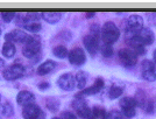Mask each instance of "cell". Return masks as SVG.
<instances>
[{
	"label": "cell",
	"mask_w": 156,
	"mask_h": 119,
	"mask_svg": "<svg viewBox=\"0 0 156 119\" xmlns=\"http://www.w3.org/2000/svg\"><path fill=\"white\" fill-rule=\"evenodd\" d=\"M142 78L148 82L156 81V66L150 60H143L142 62Z\"/></svg>",
	"instance_id": "cell-10"
},
{
	"label": "cell",
	"mask_w": 156,
	"mask_h": 119,
	"mask_svg": "<svg viewBox=\"0 0 156 119\" xmlns=\"http://www.w3.org/2000/svg\"><path fill=\"white\" fill-rule=\"evenodd\" d=\"M49 85H50V84H49L48 82H42V83L39 84V89L40 90H47V89L49 88Z\"/></svg>",
	"instance_id": "cell-32"
},
{
	"label": "cell",
	"mask_w": 156,
	"mask_h": 119,
	"mask_svg": "<svg viewBox=\"0 0 156 119\" xmlns=\"http://www.w3.org/2000/svg\"><path fill=\"white\" fill-rule=\"evenodd\" d=\"M52 119H61V118H57V117H54Z\"/></svg>",
	"instance_id": "cell-37"
},
{
	"label": "cell",
	"mask_w": 156,
	"mask_h": 119,
	"mask_svg": "<svg viewBox=\"0 0 156 119\" xmlns=\"http://www.w3.org/2000/svg\"><path fill=\"white\" fill-rule=\"evenodd\" d=\"M153 59H154V62L156 63V49L154 50V54H153Z\"/></svg>",
	"instance_id": "cell-35"
},
{
	"label": "cell",
	"mask_w": 156,
	"mask_h": 119,
	"mask_svg": "<svg viewBox=\"0 0 156 119\" xmlns=\"http://www.w3.org/2000/svg\"><path fill=\"white\" fill-rule=\"evenodd\" d=\"M135 102H136V105L141 106V107H144V105L147 104V98H146V95H144V92L143 91H141V90H139L136 92V95H135Z\"/></svg>",
	"instance_id": "cell-25"
},
{
	"label": "cell",
	"mask_w": 156,
	"mask_h": 119,
	"mask_svg": "<svg viewBox=\"0 0 156 119\" xmlns=\"http://www.w3.org/2000/svg\"><path fill=\"white\" fill-rule=\"evenodd\" d=\"M120 107H121V113L127 118H132L135 116V107H136V102L132 97H124L120 99Z\"/></svg>",
	"instance_id": "cell-7"
},
{
	"label": "cell",
	"mask_w": 156,
	"mask_h": 119,
	"mask_svg": "<svg viewBox=\"0 0 156 119\" xmlns=\"http://www.w3.org/2000/svg\"><path fill=\"white\" fill-rule=\"evenodd\" d=\"M57 85L63 89L65 91H71L76 86V82H75V76L70 73L63 74L58 79H57Z\"/></svg>",
	"instance_id": "cell-12"
},
{
	"label": "cell",
	"mask_w": 156,
	"mask_h": 119,
	"mask_svg": "<svg viewBox=\"0 0 156 119\" xmlns=\"http://www.w3.org/2000/svg\"><path fill=\"white\" fill-rule=\"evenodd\" d=\"M113 53H114V50H113V47L111 45H104L101 47V54L104 57H111Z\"/></svg>",
	"instance_id": "cell-27"
},
{
	"label": "cell",
	"mask_w": 156,
	"mask_h": 119,
	"mask_svg": "<svg viewBox=\"0 0 156 119\" xmlns=\"http://www.w3.org/2000/svg\"><path fill=\"white\" fill-rule=\"evenodd\" d=\"M68 59H69V62L73 66H82L86 61V55H85L84 50L82 48L75 47L72 50L69 52Z\"/></svg>",
	"instance_id": "cell-11"
},
{
	"label": "cell",
	"mask_w": 156,
	"mask_h": 119,
	"mask_svg": "<svg viewBox=\"0 0 156 119\" xmlns=\"http://www.w3.org/2000/svg\"><path fill=\"white\" fill-rule=\"evenodd\" d=\"M143 28V19L139 14H132L127 19L126 22V33H127V39H130L135 34Z\"/></svg>",
	"instance_id": "cell-3"
},
{
	"label": "cell",
	"mask_w": 156,
	"mask_h": 119,
	"mask_svg": "<svg viewBox=\"0 0 156 119\" xmlns=\"http://www.w3.org/2000/svg\"><path fill=\"white\" fill-rule=\"evenodd\" d=\"M25 75V67L22 64H12L4 70L2 76L7 81H14Z\"/></svg>",
	"instance_id": "cell-8"
},
{
	"label": "cell",
	"mask_w": 156,
	"mask_h": 119,
	"mask_svg": "<svg viewBox=\"0 0 156 119\" xmlns=\"http://www.w3.org/2000/svg\"><path fill=\"white\" fill-rule=\"evenodd\" d=\"M87 119H97V118H94L93 116H91V117H89V118H87Z\"/></svg>",
	"instance_id": "cell-36"
},
{
	"label": "cell",
	"mask_w": 156,
	"mask_h": 119,
	"mask_svg": "<svg viewBox=\"0 0 156 119\" xmlns=\"http://www.w3.org/2000/svg\"><path fill=\"white\" fill-rule=\"evenodd\" d=\"M94 12H87L86 13V18H92V16H94Z\"/></svg>",
	"instance_id": "cell-33"
},
{
	"label": "cell",
	"mask_w": 156,
	"mask_h": 119,
	"mask_svg": "<svg viewBox=\"0 0 156 119\" xmlns=\"http://www.w3.org/2000/svg\"><path fill=\"white\" fill-rule=\"evenodd\" d=\"M61 119H77V117H76V114H73V113L66 112V111H65V112L62 113Z\"/></svg>",
	"instance_id": "cell-30"
},
{
	"label": "cell",
	"mask_w": 156,
	"mask_h": 119,
	"mask_svg": "<svg viewBox=\"0 0 156 119\" xmlns=\"http://www.w3.org/2000/svg\"><path fill=\"white\" fill-rule=\"evenodd\" d=\"M143 109L146 110V112H148V113L153 112V110H154V104H153L150 100H148V102H147V104L144 105V107H143Z\"/></svg>",
	"instance_id": "cell-31"
},
{
	"label": "cell",
	"mask_w": 156,
	"mask_h": 119,
	"mask_svg": "<svg viewBox=\"0 0 156 119\" xmlns=\"http://www.w3.org/2000/svg\"><path fill=\"white\" fill-rule=\"evenodd\" d=\"M16 102L18 104L22 106H27L29 104H33L35 102V96L34 93L30 92V91H27V90H23V91H20L16 96Z\"/></svg>",
	"instance_id": "cell-15"
},
{
	"label": "cell",
	"mask_w": 156,
	"mask_h": 119,
	"mask_svg": "<svg viewBox=\"0 0 156 119\" xmlns=\"http://www.w3.org/2000/svg\"><path fill=\"white\" fill-rule=\"evenodd\" d=\"M16 16L15 12H1V18L5 22H11Z\"/></svg>",
	"instance_id": "cell-28"
},
{
	"label": "cell",
	"mask_w": 156,
	"mask_h": 119,
	"mask_svg": "<svg viewBox=\"0 0 156 119\" xmlns=\"http://www.w3.org/2000/svg\"><path fill=\"white\" fill-rule=\"evenodd\" d=\"M100 36H101L103 41L105 42V45H113L119 39L120 31H119V28H118V26L114 22L107 21V22L104 23V26L101 27Z\"/></svg>",
	"instance_id": "cell-1"
},
{
	"label": "cell",
	"mask_w": 156,
	"mask_h": 119,
	"mask_svg": "<svg viewBox=\"0 0 156 119\" xmlns=\"http://www.w3.org/2000/svg\"><path fill=\"white\" fill-rule=\"evenodd\" d=\"M15 52H16V49H15L13 42H5L4 46H2V49H1L2 55L7 59H12L15 55Z\"/></svg>",
	"instance_id": "cell-17"
},
{
	"label": "cell",
	"mask_w": 156,
	"mask_h": 119,
	"mask_svg": "<svg viewBox=\"0 0 156 119\" xmlns=\"http://www.w3.org/2000/svg\"><path fill=\"white\" fill-rule=\"evenodd\" d=\"M0 35H1V29H0Z\"/></svg>",
	"instance_id": "cell-38"
},
{
	"label": "cell",
	"mask_w": 156,
	"mask_h": 119,
	"mask_svg": "<svg viewBox=\"0 0 156 119\" xmlns=\"http://www.w3.org/2000/svg\"><path fill=\"white\" fill-rule=\"evenodd\" d=\"M47 106H48V109L52 111V112H56L57 110L59 109V100L56 98H48L47 99Z\"/></svg>",
	"instance_id": "cell-26"
},
{
	"label": "cell",
	"mask_w": 156,
	"mask_h": 119,
	"mask_svg": "<svg viewBox=\"0 0 156 119\" xmlns=\"http://www.w3.org/2000/svg\"><path fill=\"white\" fill-rule=\"evenodd\" d=\"M22 28L27 29L28 32H32V33H36V32L41 31L42 26H41V23H40L39 21H27L26 23L23 25V27H22Z\"/></svg>",
	"instance_id": "cell-20"
},
{
	"label": "cell",
	"mask_w": 156,
	"mask_h": 119,
	"mask_svg": "<svg viewBox=\"0 0 156 119\" xmlns=\"http://www.w3.org/2000/svg\"><path fill=\"white\" fill-rule=\"evenodd\" d=\"M42 16H43V19L46 20L47 22H49V23H56L61 19L62 13L61 12H43Z\"/></svg>",
	"instance_id": "cell-19"
},
{
	"label": "cell",
	"mask_w": 156,
	"mask_h": 119,
	"mask_svg": "<svg viewBox=\"0 0 156 119\" xmlns=\"http://www.w3.org/2000/svg\"><path fill=\"white\" fill-rule=\"evenodd\" d=\"M22 116L25 119H46V114L41 110L39 105L35 103L29 104L27 106H23L22 110Z\"/></svg>",
	"instance_id": "cell-6"
},
{
	"label": "cell",
	"mask_w": 156,
	"mask_h": 119,
	"mask_svg": "<svg viewBox=\"0 0 156 119\" xmlns=\"http://www.w3.org/2000/svg\"><path fill=\"white\" fill-rule=\"evenodd\" d=\"M55 67H56V63H55L54 61H51V60H48V61L43 62V63L37 68V74L41 75V76L47 75V74L51 73L52 70L55 69Z\"/></svg>",
	"instance_id": "cell-16"
},
{
	"label": "cell",
	"mask_w": 156,
	"mask_h": 119,
	"mask_svg": "<svg viewBox=\"0 0 156 119\" xmlns=\"http://www.w3.org/2000/svg\"><path fill=\"white\" fill-rule=\"evenodd\" d=\"M124 92V89L119 85H112L110 88V91H108V95H110L111 99H115L118 97H120Z\"/></svg>",
	"instance_id": "cell-24"
},
{
	"label": "cell",
	"mask_w": 156,
	"mask_h": 119,
	"mask_svg": "<svg viewBox=\"0 0 156 119\" xmlns=\"http://www.w3.org/2000/svg\"><path fill=\"white\" fill-rule=\"evenodd\" d=\"M0 98H1V97H0Z\"/></svg>",
	"instance_id": "cell-40"
},
{
	"label": "cell",
	"mask_w": 156,
	"mask_h": 119,
	"mask_svg": "<svg viewBox=\"0 0 156 119\" xmlns=\"http://www.w3.org/2000/svg\"><path fill=\"white\" fill-rule=\"evenodd\" d=\"M13 113V107L9 104H0V118H8Z\"/></svg>",
	"instance_id": "cell-21"
},
{
	"label": "cell",
	"mask_w": 156,
	"mask_h": 119,
	"mask_svg": "<svg viewBox=\"0 0 156 119\" xmlns=\"http://www.w3.org/2000/svg\"><path fill=\"white\" fill-rule=\"evenodd\" d=\"M4 66H5V62H4V60L0 59V68H2Z\"/></svg>",
	"instance_id": "cell-34"
},
{
	"label": "cell",
	"mask_w": 156,
	"mask_h": 119,
	"mask_svg": "<svg viewBox=\"0 0 156 119\" xmlns=\"http://www.w3.org/2000/svg\"><path fill=\"white\" fill-rule=\"evenodd\" d=\"M25 47L22 49V54L23 56H26L28 59L35 57L40 54L41 50V40L39 36L36 35H29L27 41L23 43Z\"/></svg>",
	"instance_id": "cell-2"
},
{
	"label": "cell",
	"mask_w": 156,
	"mask_h": 119,
	"mask_svg": "<svg viewBox=\"0 0 156 119\" xmlns=\"http://www.w3.org/2000/svg\"><path fill=\"white\" fill-rule=\"evenodd\" d=\"M92 116L97 119H107V112L105 111V109L99 106H94L92 109Z\"/></svg>",
	"instance_id": "cell-23"
},
{
	"label": "cell",
	"mask_w": 156,
	"mask_h": 119,
	"mask_svg": "<svg viewBox=\"0 0 156 119\" xmlns=\"http://www.w3.org/2000/svg\"><path fill=\"white\" fill-rule=\"evenodd\" d=\"M100 31H101V28L99 27V25H98V23H93V25H91V27H90V35H93V36H96V38H99Z\"/></svg>",
	"instance_id": "cell-29"
},
{
	"label": "cell",
	"mask_w": 156,
	"mask_h": 119,
	"mask_svg": "<svg viewBox=\"0 0 156 119\" xmlns=\"http://www.w3.org/2000/svg\"><path fill=\"white\" fill-rule=\"evenodd\" d=\"M124 119H127V118H124Z\"/></svg>",
	"instance_id": "cell-39"
},
{
	"label": "cell",
	"mask_w": 156,
	"mask_h": 119,
	"mask_svg": "<svg viewBox=\"0 0 156 119\" xmlns=\"http://www.w3.org/2000/svg\"><path fill=\"white\" fill-rule=\"evenodd\" d=\"M72 107L75 109V111L77 114L83 119H87L89 117L92 116L91 109L87 106L86 102L83 98H76L72 102Z\"/></svg>",
	"instance_id": "cell-9"
},
{
	"label": "cell",
	"mask_w": 156,
	"mask_h": 119,
	"mask_svg": "<svg viewBox=\"0 0 156 119\" xmlns=\"http://www.w3.org/2000/svg\"><path fill=\"white\" fill-rule=\"evenodd\" d=\"M119 60L127 68H132L137 63V55L134 50L128 48H122L119 50Z\"/></svg>",
	"instance_id": "cell-5"
},
{
	"label": "cell",
	"mask_w": 156,
	"mask_h": 119,
	"mask_svg": "<svg viewBox=\"0 0 156 119\" xmlns=\"http://www.w3.org/2000/svg\"><path fill=\"white\" fill-rule=\"evenodd\" d=\"M52 53H54V55L56 57H59V59H65L69 55V52H68V49H66L65 46H56L54 48Z\"/></svg>",
	"instance_id": "cell-22"
},
{
	"label": "cell",
	"mask_w": 156,
	"mask_h": 119,
	"mask_svg": "<svg viewBox=\"0 0 156 119\" xmlns=\"http://www.w3.org/2000/svg\"><path fill=\"white\" fill-rule=\"evenodd\" d=\"M28 34L25 33L21 29H14L13 32L5 35L6 42H19V43H25L28 39Z\"/></svg>",
	"instance_id": "cell-14"
},
{
	"label": "cell",
	"mask_w": 156,
	"mask_h": 119,
	"mask_svg": "<svg viewBox=\"0 0 156 119\" xmlns=\"http://www.w3.org/2000/svg\"><path fill=\"white\" fill-rule=\"evenodd\" d=\"M75 82H76V86L80 90H84L86 82H87V74L85 71H78L75 76Z\"/></svg>",
	"instance_id": "cell-18"
},
{
	"label": "cell",
	"mask_w": 156,
	"mask_h": 119,
	"mask_svg": "<svg viewBox=\"0 0 156 119\" xmlns=\"http://www.w3.org/2000/svg\"><path fill=\"white\" fill-rule=\"evenodd\" d=\"M98 39L99 38H96V36L89 34V35L84 36V40H83L87 53L90 54V55H92V56H94L98 52V48H99V41H98Z\"/></svg>",
	"instance_id": "cell-13"
},
{
	"label": "cell",
	"mask_w": 156,
	"mask_h": 119,
	"mask_svg": "<svg viewBox=\"0 0 156 119\" xmlns=\"http://www.w3.org/2000/svg\"><path fill=\"white\" fill-rule=\"evenodd\" d=\"M154 39H155V35L153 33V31L149 29V28L143 27L142 29H140L134 36H132L130 39L127 40H134V41H136L137 43H140L142 46H147V45H151L154 42Z\"/></svg>",
	"instance_id": "cell-4"
}]
</instances>
